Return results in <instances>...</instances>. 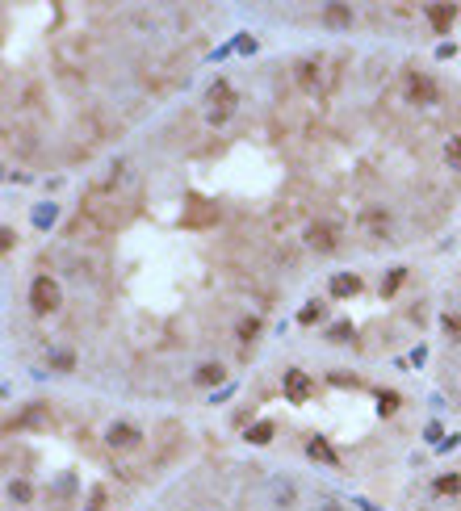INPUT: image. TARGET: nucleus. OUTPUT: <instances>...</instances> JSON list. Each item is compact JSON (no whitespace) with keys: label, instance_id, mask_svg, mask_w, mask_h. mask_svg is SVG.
Wrapping results in <instances>:
<instances>
[{"label":"nucleus","instance_id":"obj_1","mask_svg":"<svg viewBox=\"0 0 461 511\" xmlns=\"http://www.w3.org/2000/svg\"><path fill=\"white\" fill-rule=\"evenodd\" d=\"M84 218H92L101 231H113V227H122V223L130 218V206H122V197H118V193L92 189L89 197H84Z\"/></svg>","mask_w":461,"mask_h":511},{"label":"nucleus","instance_id":"obj_2","mask_svg":"<svg viewBox=\"0 0 461 511\" xmlns=\"http://www.w3.org/2000/svg\"><path fill=\"white\" fill-rule=\"evenodd\" d=\"M59 302H63V293H59V281L55 277H34L30 285V306L38 310V315H50V310H59Z\"/></svg>","mask_w":461,"mask_h":511},{"label":"nucleus","instance_id":"obj_3","mask_svg":"<svg viewBox=\"0 0 461 511\" xmlns=\"http://www.w3.org/2000/svg\"><path fill=\"white\" fill-rule=\"evenodd\" d=\"M230 109H235V93H230L227 80H214L210 84V122L218 126V122H227Z\"/></svg>","mask_w":461,"mask_h":511},{"label":"nucleus","instance_id":"obj_4","mask_svg":"<svg viewBox=\"0 0 461 511\" xmlns=\"http://www.w3.org/2000/svg\"><path fill=\"white\" fill-rule=\"evenodd\" d=\"M281 390H285V398H289V403H306V398L315 394V381H311V373L289 369L285 377H281Z\"/></svg>","mask_w":461,"mask_h":511},{"label":"nucleus","instance_id":"obj_5","mask_svg":"<svg viewBox=\"0 0 461 511\" xmlns=\"http://www.w3.org/2000/svg\"><path fill=\"white\" fill-rule=\"evenodd\" d=\"M407 93H411L415 105H436V101H440L436 80H428V76H419V72H411V80H407Z\"/></svg>","mask_w":461,"mask_h":511},{"label":"nucleus","instance_id":"obj_6","mask_svg":"<svg viewBox=\"0 0 461 511\" xmlns=\"http://www.w3.org/2000/svg\"><path fill=\"white\" fill-rule=\"evenodd\" d=\"M306 243H311L315 252H335V247H340V227H331V223H315V227L306 231Z\"/></svg>","mask_w":461,"mask_h":511},{"label":"nucleus","instance_id":"obj_7","mask_svg":"<svg viewBox=\"0 0 461 511\" xmlns=\"http://www.w3.org/2000/svg\"><path fill=\"white\" fill-rule=\"evenodd\" d=\"M138 440H143V432H138L135 423H109V432H105L109 449H135Z\"/></svg>","mask_w":461,"mask_h":511},{"label":"nucleus","instance_id":"obj_8","mask_svg":"<svg viewBox=\"0 0 461 511\" xmlns=\"http://www.w3.org/2000/svg\"><path fill=\"white\" fill-rule=\"evenodd\" d=\"M423 13H428V21H432V30H436V34H449V26H453V17H457V9H453V4H428Z\"/></svg>","mask_w":461,"mask_h":511},{"label":"nucleus","instance_id":"obj_9","mask_svg":"<svg viewBox=\"0 0 461 511\" xmlns=\"http://www.w3.org/2000/svg\"><path fill=\"white\" fill-rule=\"evenodd\" d=\"M306 457H311V461H323V465H340V457L331 453V444H327L323 436H311V440H306Z\"/></svg>","mask_w":461,"mask_h":511},{"label":"nucleus","instance_id":"obj_10","mask_svg":"<svg viewBox=\"0 0 461 511\" xmlns=\"http://www.w3.org/2000/svg\"><path fill=\"white\" fill-rule=\"evenodd\" d=\"M319 59H298V80H302V89H311V93H315V89H319Z\"/></svg>","mask_w":461,"mask_h":511},{"label":"nucleus","instance_id":"obj_11","mask_svg":"<svg viewBox=\"0 0 461 511\" xmlns=\"http://www.w3.org/2000/svg\"><path fill=\"white\" fill-rule=\"evenodd\" d=\"M331 293H335V298H352V293H361V277H352V273L331 277Z\"/></svg>","mask_w":461,"mask_h":511},{"label":"nucleus","instance_id":"obj_12","mask_svg":"<svg viewBox=\"0 0 461 511\" xmlns=\"http://www.w3.org/2000/svg\"><path fill=\"white\" fill-rule=\"evenodd\" d=\"M327 26H348L352 21V9H344V4H327Z\"/></svg>","mask_w":461,"mask_h":511},{"label":"nucleus","instance_id":"obj_13","mask_svg":"<svg viewBox=\"0 0 461 511\" xmlns=\"http://www.w3.org/2000/svg\"><path fill=\"white\" fill-rule=\"evenodd\" d=\"M399 403H403V398H399L394 390H382V394H377V411H382V415H394Z\"/></svg>","mask_w":461,"mask_h":511},{"label":"nucleus","instance_id":"obj_14","mask_svg":"<svg viewBox=\"0 0 461 511\" xmlns=\"http://www.w3.org/2000/svg\"><path fill=\"white\" fill-rule=\"evenodd\" d=\"M248 440H252V444H269V440H273V423L265 419V423H256V427H248Z\"/></svg>","mask_w":461,"mask_h":511},{"label":"nucleus","instance_id":"obj_15","mask_svg":"<svg viewBox=\"0 0 461 511\" xmlns=\"http://www.w3.org/2000/svg\"><path fill=\"white\" fill-rule=\"evenodd\" d=\"M361 227L369 235H386V214H377V210H369L365 218H361Z\"/></svg>","mask_w":461,"mask_h":511},{"label":"nucleus","instance_id":"obj_16","mask_svg":"<svg viewBox=\"0 0 461 511\" xmlns=\"http://www.w3.org/2000/svg\"><path fill=\"white\" fill-rule=\"evenodd\" d=\"M445 164L461 172V135H453V139H449V147H445Z\"/></svg>","mask_w":461,"mask_h":511},{"label":"nucleus","instance_id":"obj_17","mask_svg":"<svg viewBox=\"0 0 461 511\" xmlns=\"http://www.w3.org/2000/svg\"><path fill=\"white\" fill-rule=\"evenodd\" d=\"M461 490V478L457 473H445V478H436V495H457Z\"/></svg>","mask_w":461,"mask_h":511},{"label":"nucleus","instance_id":"obj_18","mask_svg":"<svg viewBox=\"0 0 461 511\" xmlns=\"http://www.w3.org/2000/svg\"><path fill=\"white\" fill-rule=\"evenodd\" d=\"M197 381H201V386H218V381H223V369H218V365H201V369H197Z\"/></svg>","mask_w":461,"mask_h":511},{"label":"nucleus","instance_id":"obj_19","mask_svg":"<svg viewBox=\"0 0 461 511\" xmlns=\"http://www.w3.org/2000/svg\"><path fill=\"white\" fill-rule=\"evenodd\" d=\"M206 218H210V210H206V206H201V201L193 197V214H189L184 223H189V227H197V223H206Z\"/></svg>","mask_w":461,"mask_h":511},{"label":"nucleus","instance_id":"obj_20","mask_svg":"<svg viewBox=\"0 0 461 511\" xmlns=\"http://www.w3.org/2000/svg\"><path fill=\"white\" fill-rule=\"evenodd\" d=\"M9 499H17V503H30V486H26V482H9Z\"/></svg>","mask_w":461,"mask_h":511},{"label":"nucleus","instance_id":"obj_21","mask_svg":"<svg viewBox=\"0 0 461 511\" xmlns=\"http://www.w3.org/2000/svg\"><path fill=\"white\" fill-rule=\"evenodd\" d=\"M348 335H352V327H348V323H335L331 331H327V339H335V344H344Z\"/></svg>","mask_w":461,"mask_h":511},{"label":"nucleus","instance_id":"obj_22","mask_svg":"<svg viewBox=\"0 0 461 511\" xmlns=\"http://www.w3.org/2000/svg\"><path fill=\"white\" fill-rule=\"evenodd\" d=\"M273 499L281 503V507H285V503L294 499V486H289V482H285V486H273Z\"/></svg>","mask_w":461,"mask_h":511},{"label":"nucleus","instance_id":"obj_23","mask_svg":"<svg viewBox=\"0 0 461 511\" xmlns=\"http://www.w3.org/2000/svg\"><path fill=\"white\" fill-rule=\"evenodd\" d=\"M445 331H449L453 339H461V315H445Z\"/></svg>","mask_w":461,"mask_h":511},{"label":"nucleus","instance_id":"obj_24","mask_svg":"<svg viewBox=\"0 0 461 511\" xmlns=\"http://www.w3.org/2000/svg\"><path fill=\"white\" fill-rule=\"evenodd\" d=\"M256 331H260V323H256V319H243V323H239V339H252Z\"/></svg>","mask_w":461,"mask_h":511},{"label":"nucleus","instance_id":"obj_25","mask_svg":"<svg viewBox=\"0 0 461 511\" xmlns=\"http://www.w3.org/2000/svg\"><path fill=\"white\" fill-rule=\"evenodd\" d=\"M50 218H55V206H43V210L34 214V223H38V227H50Z\"/></svg>","mask_w":461,"mask_h":511},{"label":"nucleus","instance_id":"obj_26","mask_svg":"<svg viewBox=\"0 0 461 511\" xmlns=\"http://www.w3.org/2000/svg\"><path fill=\"white\" fill-rule=\"evenodd\" d=\"M298 319H302V323H315V319H319V306H306V310H302Z\"/></svg>","mask_w":461,"mask_h":511},{"label":"nucleus","instance_id":"obj_27","mask_svg":"<svg viewBox=\"0 0 461 511\" xmlns=\"http://www.w3.org/2000/svg\"><path fill=\"white\" fill-rule=\"evenodd\" d=\"M399 281H403V269H394V273H390V281H386V293H390V289H399Z\"/></svg>","mask_w":461,"mask_h":511}]
</instances>
